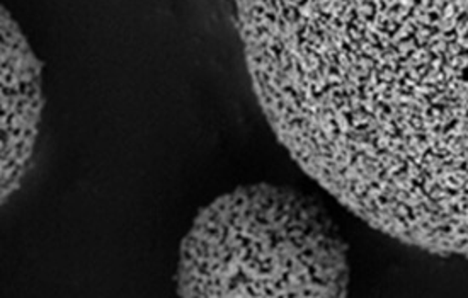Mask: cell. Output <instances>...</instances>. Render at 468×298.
I'll use <instances>...</instances> for the list:
<instances>
[{"label": "cell", "mask_w": 468, "mask_h": 298, "mask_svg": "<svg viewBox=\"0 0 468 298\" xmlns=\"http://www.w3.org/2000/svg\"><path fill=\"white\" fill-rule=\"evenodd\" d=\"M261 110L371 229L468 260V0H235Z\"/></svg>", "instance_id": "obj_1"}, {"label": "cell", "mask_w": 468, "mask_h": 298, "mask_svg": "<svg viewBox=\"0 0 468 298\" xmlns=\"http://www.w3.org/2000/svg\"><path fill=\"white\" fill-rule=\"evenodd\" d=\"M347 244L321 203L268 183L207 205L181 242L179 297H346Z\"/></svg>", "instance_id": "obj_2"}, {"label": "cell", "mask_w": 468, "mask_h": 298, "mask_svg": "<svg viewBox=\"0 0 468 298\" xmlns=\"http://www.w3.org/2000/svg\"><path fill=\"white\" fill-rule=\"evenodd\" d=\"M2 201L25 177L37 147L43 112V65L19 25L2 7Z\"/></svg>", "instance_id": "obj_3"}]
</instances>
